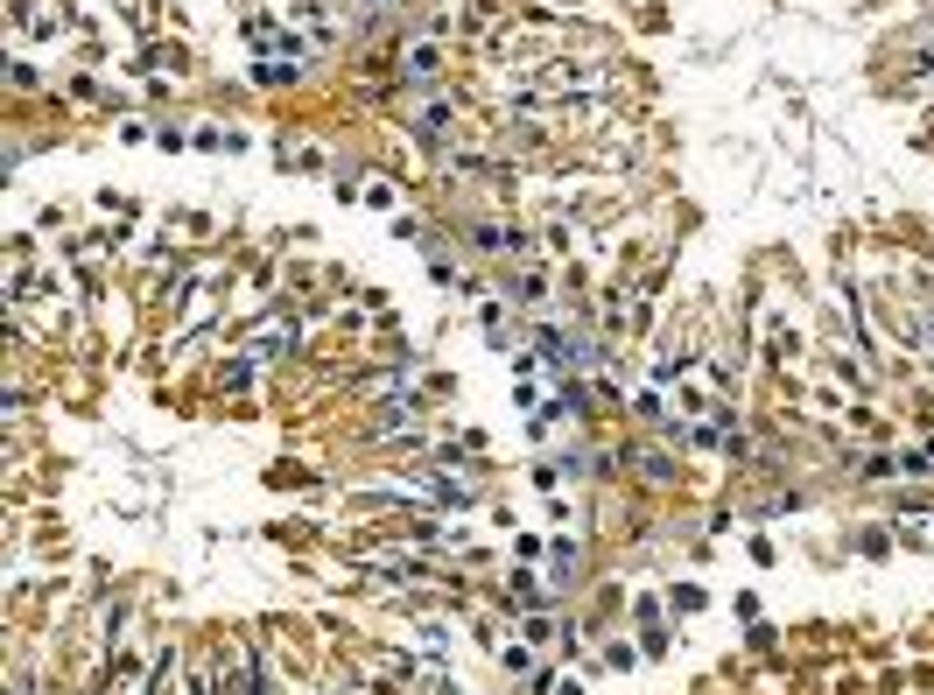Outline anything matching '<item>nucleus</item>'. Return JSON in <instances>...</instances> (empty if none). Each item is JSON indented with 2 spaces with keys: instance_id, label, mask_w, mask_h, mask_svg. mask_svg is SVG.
<instances>
[{
  "instance_id": "nucleus-1",
  "label": "nucleus",
  "mask_w": 934,
  "mask_h": 695,
  "mask_svg": "<svg viewBox=\"0 0 934 695\" xmlns=\"http://www.w3.org/2000/svg\"><path fill=\"white\" fill-rule=\"evenodd\" d=\"M232 8H239V43L253 50V85L302 78V64L331 50L352 22L338 15V0H232ZM366 8H387V0H366Z\"/></svg>"
}]
</instances>
